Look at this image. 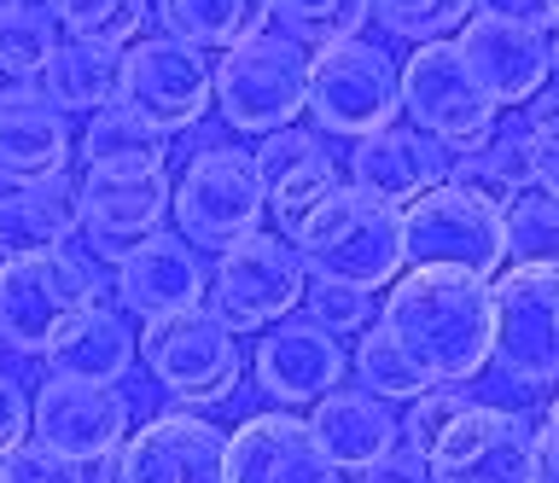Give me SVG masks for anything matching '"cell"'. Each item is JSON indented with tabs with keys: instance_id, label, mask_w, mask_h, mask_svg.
Segmentation results:
<instances>
[{
	"instance_id": "1",
	"label": "cell",
	"mask_w": 559,
	"mask_h": 483,
	"mask_svg": "<svg viewBox=\"0 0 559 483\" xmlns=\"http://www.w3.org/2000/svg\"><path fill=\"white\" fill-rule=\"evenodd\" d=\"M379 333L414 361L426 385H472L489 367V280L461 268H408L379 303Z\"/></svg>"
},
{
	"instance_id": "2",
	"label": "cell",
	"mask_w": 559,
	"mask_h": 483,
	"mask_svg": "<svg viewBox=\"0 0 559 483\" xmlns=\"http://www.w3.org/2000/svg\"><path fill=\"white\" fill-rule=\"evenodd\" d=\"M286 239H292V251H297L309 280L384 291L408 268L402 263V210L356 193V186H332Z\"/></svg>"
},
{
	"instance_id": "3",
	"label": "cell",
	"mask_w": 559,
	"mask_h": 483,
	"mask_svg": "<svg viewBox=\"0 0 559 483\" xmlns=\"http://www.w3.org/2000/svg\"><path fill=\"white\" fill-rule=\"evenodd\" d=\"M140 361H146V373L164 385L169 402H181L187 413L210 408V402H227V396L239 390V373H245L239 333L210 303L140 321Z\"/></svg>"
},
{
	"instance_id": "4",
	"label": "cell",
	"mask_w": 559,
	"mask_h": 483,
	"mask_svg": "<svg viewBox=\"0 0 559 483\" xmlns=\"http://www.w3.org/2000/svg\"><path fill=\"white\" fill-rule=\"evenodd\" d=\"M309 47L286 29H257L216 59V111L234 134H280L309 106Z\"/></svg>"
},
{
	"instance_id": "5",
	"label": "cell",
	"mask_w": 559,
	"mask_h": 483,
	"mask_svg": "<svg viewBox=\"0 0 559 483\" xmlns=\"http://www.w3.org/2000/svg\"><path fill=\"white\" fill-rule=\"evenodd\" d=\"M396 99H402L408 129L437 141L449 158H466V152L489 146V134H496V106H489V94L478 88V76H472V64L461 59L454 41L414 47L396 64Z\"/></svg>"
},
{
	"instance_id": "6",
	"label": "cell",
	"mask_w": 559,
	"mask_h": 483,
	"mask_svg": "<svg viewBox=\"0 0 559 483\" xmlns=\"http://www.w3.org/2000/svg\"><path fill=\"white\" fill-rule=\"evenodd\" d=\"M87 303H99V274L76 251H12L0 263V343L17 355H47Z\"/></svg>"
},
{
	"instance_id": "7",
	"label": "cell",
	"mask_w": 559,
	"mask_h": 483,
	"mask_svg": "<svg viewBox=\"0 0 559 483\" xmlns=\"http://www.w3.org/2000/svg\"><path fill=\"white\" fill-rule=\"evenodd\" d=\"M402 263L408 268H461L472 280H496L507 263L501 210L461 186H431L402 204Z\"/></svg>"
},
{
	"instance_id": "8",
	"label": "cell",
	"mask_w": 559,
	"mask_h": 483,
	"mask_svg": "<svg viewBox=\"0 0 559 483\" xmlns=\"http://www.w3.org/2000/svg\"><path fill=\"white\" fill-rule=\"evenodd\" d=\"M321 134L338 141H367V134L391 129V117H402L396 99V59L379 41H332L309 59V106H304Z\"/></svg>"
},
{
	"instance_id": "9",
	"label": "cell",
	"mask_w": 559,
	"mask_h": 483,
	"mask_svg": "<svg viewBox=\"0 0 559 483\" xmlns=\"http://www.w3.org/2000/svg\"><path fill=\"white\" fill-rule=\"evenodd\" d=\"M309 274L297 263L286 233H245L239 245L216 251V268H210V291L204 303L234 326V333H269L304 303Z\"/></svg>"
},
{
	"instance_id": "10",
	"label": "cell",
	"mask_w": 559,
	"mask_h": 483,
	"mask_svg": "<svg viewBox=\"0 0 559 483\" xmlns=\"http://www.w3.org/2000/svg\"><path fill=\"white\" fill-rule=\"evenodd\" d=\"M262 181H257V164L251 152L239 146H210L187 164V176L169 186V216L181 239L192 251H227L239 245L245 233L262 228Z\"/></svg>"
},
{
	"instance_id": "11",
	"label": "cell",
	"mask_w": 559,
	"mask_h": 483,
	"mask_svg": "<svg viewBox=\"0 0 559 483\" xmlns=\"http://www.w3.org/2000/svg\"><path fill=\"white\" fill-rule=\"evenodd\" d=\"M216 99V64H210L199 47L175 41V36H140L122 47V88L117 106L140 117L146 129L169 134L192 129Z\"/></svg>"
},
{
	"instance_id": "12",
	"label": "cell",
	"mask_w": 559,
	"mask_h": 483,
	"mask_svg": "<svg viewBox=\"0 0 559 483\" xmlns=\"http://www.w3.org/2000/svg\"><path fill=\"white\" fill-rule=\"evenodd\" d=\"M489 361L519 385H559V268H507L489 280Z\"/></svg>"
},
{
	"instance_id": "13",
	"label": "cell",
	"mask_w": 559,
	"mask_h": 483,
	"mask_svg": "<svg viewBox=\"0 0 559 483\" xmlns=\"http://www.w3.org/2000/svg\"><path fill=\"white\" fill-rule=\"evenodd\" d=\"M431 483H536V425L513 408L466 402L431 443Z\"/></svg>"
},
{
	"instance_id": "14",
	"label": "cell",
	"mask_w": 559,
	"mask_h": 483,
	"mask_svg": "<svg viewBox=\"0 0 559 483\" xmlns=\"http://www.w3.org/2000/svg\"><path fill=\"white\" fill-rule=\"evenodd\" d=\"M99 483H227V431L204 413H157L99 460Z\"/></svg>"
},
{
	"instance_id": "15",
	"label": "cell",
	"mask_w": 559,
	"mask_h": 483,
	"mask_svg": "<svg viewBox=\"0 0 559 483\" xmlns=\"http://www.w3.org/2000/svg\"><path fill=\"white\" fill-rule=\"evenodd\" d=\"M35 443L59 448L76 466H99L129 437V402L111 385H76V378H47L29 402Z\"/></svg>"
},
{
	"instance_id": "16",
	"label": "cell",
	"mask_w": 559,
	"mask_h": 483,
	"mask_svg": "<svg viewBox=\"0 0 559 483\" xmlns=\"http://www.w3.org/2000/svg\"><path fill=\"white\" fill-rule=\"evenodd\" d=\"M461 59L472 64L478 88L489 94V106H531L554 76V41L548 29H524V24H496V19H466L461 24Z\"/></svg>"
},
{
	"instance_id": "17",
	"label": "cell",
	"mask_w": 559,
	"mask_h": 483,
	"mask_svg": "<svg viewBox=\"0 0 559 483\" xmlns=\"http://www.w3.org/2000/svg\"><path fill=\"white\" fill-rule=\"evenodd\" d=\"M251 367H257V390L262 396H274V402H286V408H309V402H321L326 390L344 385L349 355H344V343L332 338L326 326L286 315L280 326L262 333Z\"/></svg>"
},
{
	"instance_id": "18",
	"label": "cell",
	"mask_w": 559,
	"mask_h": 483,
	"mask_svg": "<svg viewBox=\"0 0 559 483\" xmlns=\"http://www.w3.org/2000/svg\"><path fill=\"white\" fill-rule=\"evenodd\" d=\"M227 483H338V466L297 413H251L227 431Z\"/></svg>"
},
{
	"instance_id": "19",
	"label": "cell",
	"mask_w": 559,
	"mask_h": 483,
	"mask_svg": "<svg viewBox=\"0 0 559 483\" xmlns=\"http://www.w3.org/2000/svg\"><path fill=\"white\" fill-rule=\"evenodd\" d=\"M82 193V228H87V245L105 263H122L140 239L164 233V216H169V176H87L76 181Z\"/></svg>"
},
{
	"instance_id": "20",
	"label": "cell",
	"mask_w": 559,
	"mask_h": 483,
	"mask_svg": "<svg viewBox=\"0 0 559 483\" xmlns=\"http://www.w3.org/2000/svg\"><path fill=\"white\" fill-rule=\"evenodd\" d=\"M210 291V268L199 263V251L187 245L181 233H152L117 263V303L122 315L157 321L175 315V309L204 303Z\"/></svg>"
},
{
	"instance_id": "21",
	"label": "cell",
	"mask_w": 559,
	"mask_h": 483,
	"mask_svg": "<svg viewBox=\"0 0 559 483\" xmlns=\"http://www.w3.org/2000/svg\"><path fill=\"white\" fill-rule=\"evenodd\" d=\"M257 164V181H262V204L274 210L280 233H292L314 204H321L332 186H338V164L321 134L309 129H280V134H262V146L251 152Z\"/></svg>"
},
{
	"instance_id": "22",
	"label": "cell",
	"mask_w": 559,
	"mask_h": 483,
	"mask_svg": "<svg viewBox=\"0 0 559 483\" xmlns=\"http://www.w3.org/2000/svg\"><path fill=\"white\" fill-rule=\"evenodd\" d=\"M449 152L414 129H379L349 146V186L379 204H414L419 193L449 181Z\"/></svg>"
},
{
	"instance_id": "23",
	"label": "cell",
	"mask_w": 559,
	"mask_h": 483,
	"mask_svg": "<svg viewBox=\"0 0 559 483\" xmlns=\"http://www.w3.org/2000/svg\"><path fill=\"white\" fill-rule=\"evenodd\" d=\"M70 164V123L41 88H0V181L29 186L64 176Z\"/></svg>"
},
{
	"instance_id": "24",
	"label": "cell",
	"mask_w": 559,
	"mask_h": 483,
	"mask_svg": "<svg viewBox=\"0 0 559 483\" xmlns=\"http://www.w3.org/2000/svg\"><path fill=\"white\" fill-rule=\"evenodd\" d=\"M309 431L338 472H361V478L379 472L384 455L402 443V425H396L391 402H379V396H367V390H344V385L314 402Z\"/></svg>"
},
{
	"instance_id": "25",
	"label": "cell",
	"mask_w": 559,
	"mask_h": 483,
	"mask_svg": "<svg viewBox=\"0 0 559 483\" xmlns=\"http://www.w3.org/2000/svg\"><path fill=\"white\" fill-rule=\"evenodd\" d=\"M134 326L111 303H87L76 321L52 338L47 350V378H76V385H117L134 367Z\"/></svg>"
},
{
	"instance_id": "26",
	"label": "cell",
	"mask_w": 559,
	"mask_h": 483,
	"mask_svg": "<svg viewBox=\"0 0 559 483\" xmlns=\"http://www.w3.org/2000/svg\"><path fill=\"white\" fill-rule=\"evenodd\" d=\"M117 88H122V47L82 41V36H64L59 47H52L47 71H41V94L59 111L99 117V111L117 106Z\"/></svg>"
},
{
	"instance_id": "27",
	"label": "cell",
	"mask_w": 559,
	"mask_h": 483,
	"mask_svg": "<svg viewBox=\"0 0 559 483\" xmlns=\"http://www.w3.org/2000/svg\"><path fill=\"white\" fill-rule=\"evenodd\" d=\"M76 228H82V193L70 176L12 186L0 198V239H12L17 251H64Z\"/></svg>"
},
{
	"instance_id": "28",
	"label": "cell",
	"mask_w": 559,
	"mask_h": 483,
	"mask_svg": "<svg viewBox=\"0 0 559 483\" xmlns=\"http://www.w3.org/2000/svg\"><path fill=\"white\" fill-rule=\"evenodd\" d=\"M274 0H157V24L164 36L199 47V53H227V47L251 41L269 29Z\"/></svg>"
},
{
	"instance_id": "29",
	"label": "cell",
	"mask_w": 559,
	"mask_h": 483,
	"mask_svg": "<svg viewBox=\"0 0 559 483\" xmlns=\"http://www.w3.org/2000/svg\"><path fill=\"white\" fill-rule=\"evenodd\" d=\"M76 152H82V169H87V176H157V169L169 164L164 134L146 129L140 117H129L122 106L87 117Z\"/></svg>"
},
{
	"instance_id": "30",
	"label": "cell",
	"mask_w": 559,
	"mask_h": 483,
	"mask_svg": "<svg viewBox=\"0 0 559 483\" xmlns=\"http://www.w3.org/2000/svg\"><path fill=\"white\" fill-rule=\"evenodd\" d=\"M449 186H461V193L496 204L507 210L513 198L531 193V158H524V134H489V146L466 152V158L449 164Z\"/></svg>"
},
{
	"instance_id": "31",
	"label": "cell",
	"mask_w": 559,
	"mask_h": 483,
	"mask_svg": "<svg viewBox=\"0 0 559 483\" xmlns=\"http://www.w3.org/2000/svg\"><path fill=\"white\" fill-rule=\"evenodd\" d=\"M501 239L513 268H559V204L524 193L501 210Z\"/></svg>"
},
{
	"instance_id": "32",
	"label": "cell",
	"mask_w": 559,
	"mask_h": 483,
	"mask_svg": "<svg viewBox=\"0 0 559 483\" xmlns=\"http://www.w3.org/2000/svg\"><path fill=\"white\" fill-rule=\"evenodd\" d=\"M274 19L297 47H332L361 36V24L373 19V0H274Z\"/></svg>"
},
{
	"instance_id": "33",
	"label": "cell",
	"mask_w": 559,
	"mask_h": 483,
	"mask_svg": "<svg viewBox=\"0 0 559 483\" xmlns=\"http://www.w3.org/2000/svg\"><path fill=\"white\" fill-rule=\"evenodd\" d=\"M52 24H64L82 41H105V47H129L140 41L152 7L146 0H47Z\"/></svg>"
},
{
	"instance_id": "34",
	"label": "cell",
	"mask_w": 559,
	"mask_h": 483,
	"mask_svg": "<svg viewBox=\"0 0 559 483\" xmlns=\"http://www.w3.org/2000/svg\"><path fill=\"white\" fill-rule=\"evenodd\" d=\"M52 47V12L47 7H17L12 19H0V76L12 82V88H29L35 76L47 71Z\"/></svg>"
},
{
	"instance_id": "35",
	"label": "cell",
	"mask_w": 559,
	"mask_h": 483,
	"mask_svg": "<svg viewBox=\"0 0 559 483\" xmlns=\"http://www.w3.org/2000/svg\"><path fill=\"white\" fill-rule=\"evenodd\" d=\"M349 367H356V378H361V390L367 396H379V402H414V396H426L431 385L414 373V361L396 350L391 338L379 333H361V343H356V355H349Z\"/></svg>"
},
{
	"instance_id": "36",
	"label": "cell",
	"mask_w": 559,
	"mask_h": 483,
	"mask_svg": "<svg viewBox=\"0 0 559 483\" xmlns=\"http://www.w3.org/2000/svg\"><path fill=\"white\" fill-rule=\"evenodd\" d=\"M373 19L391 36L426 47V41H449L472 19V0H373Z\"/></svg>"
},
{
	"instance_id": "37",
	"label": "cell",
	"mask_w": 559,
	"mask_h": 483,
	"mask_svg": "<svg viewBox=\"0 0 559 483\" xmlns=\"http://www.w3.org/2000/svg\"><path fill=\"white\" fill-rule=\"evenodd\" d=\"M304 303H309V321L326 326L332 338L361 333V326L373 321V291H356V286H338V280H309Z\"/></svg>"
},
{
	"instance_id": "38",
	"label": "cell",
	"mask_w": 559,
	"mask_h": 483,
	"mask_svg": "<svg viewBox=\"0 0 559 483\" xmlns=\"http://www.w3.org/2000/svg\"><path fill=\"white\" fill-rule=\"evenodd\" d=\"M524 158H531V186L559 204V94L536 99L531 129H524Z\"/></svg>"
},
{
	"instance_id": "39",
	"label": "cell",
	"mask_w": 559,
	"mask_h": 483,
	"mask_svg": "<svg viewBox=\"0 0 559 483\" xmlns=\"http://www.w3.org/2000/svg\"><path fill=\"white\" fill-rule=\"evenodd\" d=\"M466 408V390H443V385H431L426 396H414V408H408V420H396L402 425V443L414 448V455H431V443L449 431V420Z\"/></svg>"
},
{
	"instance_id": "40",
	"label": "cell",
	"mask_w": 559,
	"mask_h": 483,
	"mask_svg": "<svg viewBox=\"0 0 559 483\" xmlns=\"http://www.w3.org/2000/svg\"><path fill=\"white\" fill-rule=\"evenodd\" d=\"M7 483H87V472L76 460H64L59 448H47V443H35L24 437L17 448H7Z\"/></svg>"
},
{
	"instance_id": "41",
	"label": "cell",
	"mask_w": 559,
	"mask_h": 483,
	"mask_svg": "<svg viewBox=\"0 0 559 483\" xmlns=\"http://www.w3.org/2000/svg\"><path fill=\"white\" fill-rule=\"evenodd\" d=\"M559 0H472V19L496 24H524V29H554Z\"/></svg>"
},
{
	"instance_id": "42",
	"label": "cell",
	"mask_w": 559,
	"mask_h": 483,
	"mask_svg": "<svg viewBox=\"0 0 559 483\" xmlns=\"http://www.w3.org/2000/svg\"><path fill=\"white\" fill-rule=\"evenodd\" d=\"M24 437H29V396H24V385H17V378L0 373V455H7V448H17Z\"/></svg>"
},
{
	"instance_id": "43",
	"label": "cell",
	"mask_w": 559,
	"mask_h": 483,
	"mask_svg": "<svg viewBox=\"0 0 559 483\" xmlns=\"http://www.w3.org/2000/svg\"><path fill=\"white\" fill-rule=\"evenodd\" d=\"M536 466H542L536 483H559V396L548 402V413H542V425H536Z\"/></svg>"
},
{
	"instance_id": "44",
	"label": "cell",
	"mask_w": 559,
	"mask_h": 483,
	"mask_svg": "<svg viewBox=\"0 0 559 483\" xmlns=\"http://www.w3.org/2000/svg\"><path fill=\"white\" fill-rule=\"evenodd\" d=\"M379 478H384V483H431V466H426V455H414L408 443H396L391 455H384Z\"/></svg>"
},
{
	"instance_id": "45",
	"label": "cell",
	"mask_w": 559,
	"mask_h": 483,
	"mask_svg": "<svg viewBox=\"0 0 559 483\" xmlns=\"http://www.w3.org/2000/svg\"><path fill=\"white\" fill-rule=\"evenodd\" d=\"M554 76H559V41H554Z\"/></svg>"
},
{
	"instance_id": "46",
	"label": "cell",
	"mask_w": 559,
	"mask_h": 483,
	"mask_svg": "<svg viewBox=\"0 0 559 483\" xmlns=\"http://www.w3.org/2000/svg\"><path fill=\"white\" fill-rule=\"evenodd\" d=\"M361 483H384V478H379V472H367V478H361Z\"/></svg>"
},
{
	"instance_id": "47",
	"label": "cell",
	"mask_w": 559,
	"mask_h": 483,
	"mask_svg": "<svg viewBox=\"0 0 559 483\" xmlns=\"http://www.w3.org/2000/svg\"><path fill=\"white\" fill-rule=\"evenodd\" d=\"M0 483H7V460H0Z\"/></svg>"
},
{
	"instance_id": "48",
	"label": "cell",
	"mask_w": 559,
	"mask_h": 483,
	"mask_svg": "<svg viewBox=\"0 0 559 483\" xmlns=\"http://www.w3.org/2000/svg\"><path fill=\"white\" fill-rule=\"evenodd\" d=\"M554 24H559V12H554Z\"/></svg>"
}]
</instances>
